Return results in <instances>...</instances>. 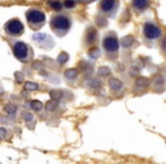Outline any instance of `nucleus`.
I'll return each instance as SVG.
<instances>
[{
  "label": "nucleus",
  "mask_w": 166,
  "mask_h": 164,
  "mask_svg": "<svg viewBox=\"0 0 166 164\" xmlns=\"http://www.w3.org/2000/svg\"><path fill=\"white\" fill-rule=\"evenodd\" d=\"M56 106H57L56 100H50V102H48V103L46 104V110L49 111V112H51V111H53L56 108Z\"/></svg>",
  "instance_id": "5701e85b"
},
{
  "label": "nucleus",
  "mask_w": 166,
  "mask_h": 164,
  "mask_svg": "<svg viewBox=\"0 0 166 164\" xmlns=\"http://www.w3.org/2000/svg\"><path fill=\"white\" fill-rule=\"evenodd\" d=\"M100 49L99 48H97V47H92L91 49H89V52H88V55L91 57V58H93V59H97L99 56H100Z\"/></svg>",
  "instance_id": "f8f14e48"
},
{
  "label": "nucleus",
  "mask_w": 166,
  "mask_h": 164,
  "mask_svg": "<svg viewBox=\"0 0 166 164\" xmlns=\"http://www.w3.org/2000/svg\"><path fill=\"white\" fill-rule=\"evenodd\" d=\"M115 0H103L101 1V4H100V8L103 11H109V10H112L114 8V6H115Z\"/></svg>",
  "instance_id": "6e6552de"
},
{
  "label": "nucleus",
  "mask_w": 166,
  "mask_h": 164,
  "mask_svg": "<svg viewBox=\"0 0 166 164\" xmlns=\"http://www.w3.org/2000/svg\"><path fill=\"white\" fill-rule=\"evenodd\" d=\"M39 88L38 86V83H35V82H30V81H27L26 83L24 85V89L27 90V91H34Z\"/></svg>",
  "instance_id": "f3484780"
},
{
  "label": "nucleus",
  "mask_w": 166,
  "mask_h": 164,
  "mask_svg": "<svg viewBox=\"0 0 166 164\" xmlns=\"http://www.w3.org/2000/svg\"><path fill=\"white\" fill-rule=\"evenodd\" d=\"M98 74L101 75V77H107L110 74V69L107 67V66H100L98 69Z\"/></svg>",
  "instance_id": "a211bd4d"
},
{
  "label": "nucleus",
  "mask_w": 166,
  "mask_h": 164,
  "mask_svg": "<svg viewBox=\"0 0 166 164\" xmlns=\"http://www.w3.org/2000/svg\"><path fill=\"white\" fill-rule=\"evenodd\" d=\"M49 6L53 9H55V10H61V7H63L61 2L58 1V0H50V1H49Z\"/></svg>",
  "instance_id": "6ab92c4d"
},
{
  "label": "nucleus",
  "mask_w": 166,
  "mask_h": 164,
  "mask_svg": "<svg viewBox=\"0 0 166 164\" xmlns=\"http://www.w3.org/2000/svg\"><path fill=\"white\" fill-rule=\"evenodd\" d=\"M97 31L95 27H89L87 30V33H85V39H87L88 43H93L97 39Z\"/></svg>",
  "instance_id": "0eeeda50"
},
{
  "label": "nucleus",
  "mask_w": 166,
  "mask_h": 164,
  "mask_svg": "<svg viewBox=\"0 0 166 164\" xmlns=\"http://www.w3.org/2000/svg\"><path fill=\"white\" fill-rule=\"evenodd\" d=\"M46 39H48V35L43 34V33H38V34L33 35V40L38 41V42H41V41H43Z\"/></svg>",
  "instance_id": "4be33fe9"
},
{
  "label": "nucleus",
  "mask_w": 166,
  "mask_h": 164,
  "mask_svg": "<svg viewBox=\"0 0 166 164\" xmlns=\"http://www.w3.org/2000/svg\"><path fill=\"white\" fill-rule=\"evenodd\" d=\"M13 52L14 55L17 57L18 59H25L27 56V46L24 42H16L14 44V48H13Z\"/></svg>",
  "instance_id": "423d86ee"
},
{
  "label": "nucleus",
  "mask_w": 166,
  "mask_h": 164,
  "mask_svg": "<svg viewBox=\"0 0 166 164\" xmlns=\"http://www.w3.org/2000/svg\"><path fill=\"white\" fill-rule=\"evenodd\" d=\"M23 24L18 19H11L6 24V31L11 35H18L23 32Z\"/></svg>",
  "instance_id": "7ed1b4c3"
},
{
  "label": "nucleus",
  "mask_w": 166,
  "mask_h": 164,
  "mask_svg": "<svg viewBox=\"0 0 166 164\" xmlns=\"http://www.w3.org/2000/svg\"><path fill=\"white\" fill-rule=\"evenodd\" d=\"M90 82H92V83H90L92 87H99L100 86V82L98 81V80H96V79H93L92 81H90Z\"/></svg>",
  "instance_id": "cd10ccee"
},
{
  "label": "nucleus",
  "mask_w": 166,
  "mask_h": 164,
  "mask_svg": "<svg viewBox=\"0 0 166 164\" xmlns=\"http://www.w3.org/2000/svg\"><path fill=\"white\" fill-rule=\"evenodd\" d=\"M97 24L100 25V27H101V26H106L107 25V21H106V18L104 17H99L97 19Z\"/></svg>",
  "instance_id": "a878e982"
},
{
  "label": "nucleus",
  "mask_w": 166,
  "mask_h": 164,
  "mask_svg": "<svg viewBox=\"0 0 166 164\" xmlns=\"http://www.w3.org/2000/svg\"><path fill=\"white\" fill-rule=\"evenodd\" d=\"M15 80L17 81L18 83L24 82V74L22 72H15Z\"/></svg>",
  "instance_id": "b1692460"
},
{
  "label": "nucleus",
  "mask_w": 166,
  "mask_h": 164,
  "mask_svg": "<svg viewBox=\"0 0 166 164\" xmlns=\"http://www.w3.org/2000/svg\"><path fill=\"white\" fill-rule=\"evenodd\" d=\"M26 18L27 21L32 24H39V23H43L46 21V15L40 10L30 9L26 13Z\"/></svg>",
  "instance_id": "f03ea898"
},
{
  "label": "nucleus",
  "mask_w": 166,
  "mask_h": 164,
  "mask_svg": "<svg viewBox=\"0 0 166 164\" xmlns=\"http://www.w3.org/2000/svg\"><path fill=\"white\" fill-rule=\"evenodd\" d=\"M108 85L109 87L113 89V90H118V89H121L123 87L122 82L118 80V79H109V81H108Z\"/></svg>",
  "instance_id": "1a4fd4ad"
},
{
  "label": "nucleus",
  "mask_w": 166,
  "mask_h": 164,
  "mask_svg": "<svg viewBox=\"0 0 166 164\" xmlns=\"http://www.w3.org/2000/svg\"><path fill=\"white\" fill-rule=\"evenodd\" d=\"M80 1H83V2H88V1H93V0H80Z\"/></svg>",
  "instance_id": "7c9ffc66"
},
{
  "label": "nucleus",
  "mask_w": 166,
  "mask_h": 164,
  "mask_svg": "<svg viewBox=\"0 0 166 164\" xmlns=\"http://www.w3.org/2000/svg\"><path fill=\"white\" fill-rule=\"evenodd\" d=\"M5 111L8 113L9 115H14L17 111V106L14 105V104H8V105L5 106Z\"/></svg>",
  "instance_id": "dca6fc26"
},
{
  "label": "nucleus",
  "mask_w": 166,
  "mask_h": 164,
  "mask_svg": "<svg viewBox=\"0 0 166 164\" xmlns=\"http://www.w3.org/2000/svg\"><path fill=\"white\" fill-rule=\"evenodd\" d=\"M149 0H133V6L138 9H143L148 6Z\"/></svg>",
  "instance_id": "9b49d317"
},
{
  "label": "nucleus",
  "mask_w": 166,
  "mask_h": 164,
  "mask_svg": "<svg viewBox=\"0 0 166 164\" xmlns=\"http://www.w3.org/2000/svg\"><path fill=\"white\" fill-rule=\"evenodd\" d=\"M61 96H63V92H61V90H51L50 91V97H51V99L53 100H59L61 98Z\"/></svg>",
  "instance_id": "aec40b11"
},
{
  "label": "nucleus",
  "mask_w": 166,
  "mask_h": 164,
  "mask_svg": "<svg viewBox=\"0 0 166 164\" xmlns=\"http://www.w3.org/2000/svg\"><path fill=\"white\" fill-rule=\"evenodd\" d=\"M0 131H1V138H5L6 137V129L5 128H0Z\"/></svg>",
  "instance_id": "c85d7f7f"
},
{
  "label": "nucleus",
  "mask_w": 166,
  "mask_h": 164,
  "mask_svg": "<svg viewBox=\"0 0 166 164\" xmlns=\"http://www.w3.org/2000/svg\"><path fill=\"white\" fill-rule=\"evenodd\" d=\"M67 61H68V55H67V52H61V54L58 55V57H57V62L61 63V64H64V63H66Z\"/></svg>",
  "instance_id": "412c9836"
},
{
  "label": "nucleus",
  "mask_w": 166,
  "mask_h": 164,
  "mask_svg": "<svg viewBox=\"0 0 166 164\" xmlns=\"http://www.w3.org/2000/svg\"><path fill=\"white\" fill-rule=\"evenodd\" d=\"M135 85L140 88H146V87H148L149 85V80L147 78H143V77H140L135 80Z\"/></svg>",
  "instance_id": "ddd939ff"
},
{
  "label": "nucleus",
  "mask_w": 166,
  "mask_h": 164,
  "mask_svg": "<svg viewBox=\"0 0 166 164\" xmlns=\"http://www.w3.org/2000/svg\"><path fill=\"white\" fill-rule=\"evenodd\" d=\"M30 106H31V108L34 110V111H41L42 107H43V104L41 103L40 100H36V99H35V100H31Z\"/></svg>",
  "instance_id": "4468645a"
},
{
  "label": "nucleus",
  "mask_w": 166,
  "mask_h": 164,
  "mask_svg": "<svg viewBox=\"0 0 166 164\" xmlns=\"http://www.w3.org/2000/svg\"><path fill=\"white\" fill-rule=\"evenodd\" d=\"M143 33L146 35V38L152 40V39H157L162 32H160V29L157 25H155L152 23H146L145 27H143Z\"/></svg>",
  "instance_id": "20e7f679"
},
{
  "label": "nucleus",
  "mask_w": 166,
  "mask_h": 164,
  "mask_svg": "<svg viewBox=\"0 0 166 164\" xmlns=\"http://www.w3.org/2000/svg\"><path fill=\"white\" fill-rule=\"evenodd\" d=\"M162 44H163V49H164V50H166V39H164V41H163V43H162Z\"/></svg>",
  "instance_id": "c756f323"
},
{
  "label": "nucleus",
  "mask_w": 166,
  "mask_h": 164,
  "mask_svg": "<svg viewBox=\"0 0 166 164\" xmlns=\"http://www.w3.org/2000/svg\"><path fill=\"white\" fill-rule=\"evenodd\" d=\"M132 43H133V37L132 35H126L121 39V46L124 47V48H129L131 47Z\"/></svg>",
  "instance_id": "9d476101"
},
{
  "label": "nucleus",
  "mask_w": 166,
  "mask_h": 164,
  "mask_svg": "<svg viewBox=\"0 0 166 164\" xmlns=\"http://www.w3.org/2000/svg\"><path fill=\"white\" fill-rule=\"evenodd\" d=\"M23 117H24L25 121H31V120L33 119V115H32L31 113H24V114H23Z\"/></svg>",
  "instance_id": "bb28decb"
},
{
  "label": "nucleus",
  "mask_w": 166,
  "mask_h": 164,
  "mask_svg": "<svg viewBox=\"0 0 166 164\" xmlns=\"http://www.w3.org/2000/svg\"><path fill=\"white\" fill-rule=\"evenodd\" d=\"M74 5H75V1L74 0H65L64 1V6L67 7V8H72Z\"/></svg>",
  "instance_id": "393cba45"
},
{
  "label": "nucleus",
  "mask_w": 166,
  "mask_h": 164,
  "mask_svg": "<svg viewBox=\"0 0 166 164\" xmlns=\"http://www.w3.org/2000/svg\"><path fill=\"white\" fill-rule=\"evenodd\" d=\"M51 27L53 30H68L71 26V21L66 16L61 15V16H55L50 22Z\"/></svg>",
  "instance_id": "f257e3e1"
},
{
  "label": "nucleus",
  "mask_w": 166,
  "mask_h": 164,
  "mask_svg": "<svg viewBox=\"0 0 166 164\" xmlns=\"http://www.w3.org/2000/svg\"><path fill=\"white\" fill-rule=\"evenodd\" d=\"M103 46L105 47V49L109 52H115L118 50L120 48V43L118 40L115 37H106L103 41Z\"/></svg>",
  "instance_id": "39448f33"
},
{
  "label": "nucleus",
  "mask_w": 166,
  "mask_h": 164,
  "mask_svg": "<svg viewBox=\"0 0 166 164\" xmlns=\"http://www.w3.org/2000/svg\"><path fill=\"white\" fill-rule=\"evenodd\" d=\"M65 77L67 79H75L78 77V69H70L65 71Z\"/></svg>",
  "instance_id": "2eb2a0df"
}]
</instances>
